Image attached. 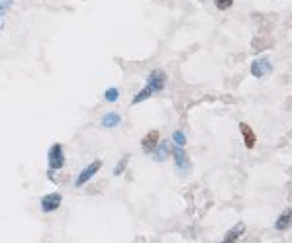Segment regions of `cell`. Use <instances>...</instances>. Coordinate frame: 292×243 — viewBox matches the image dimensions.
<instances>
[{
  "label": "cell",
  "instance_id": "cell-1",
  "mask_svg": "<svg viewBox=\"0 0 292 243\" xmlns=\"http://www.w3.org/2000/svg\"><path fill=\"white\" fill-rule=\"evenodd\" d=\"M47 165H49V173H47L49 179L53 177V173H57V171L63 169V165H65V153H63V145L61 143H53L49 147V151H47Z\"/></svg>",
  "mask_w": 292,
  "mask_h": 243
},
{
  "label": "cell",
  "instance_id": "cell-2",
  "mask_svg": "<svg viewBox=\"0 0 292 243\" xmlns=\"http://www.w3.org/2000/svg\"><path fill=\"white\" fill-rule=\"evenodd\" d=\"M173 159H175V167H177L179 175L187 177L193 165H191V159H189V155L185 151V147H175L173 149Z\"/></svg>",
  "mask_w": 292,
  "mask_h": 243
},
{
  "label": "cell",
  "instance_id": "cell-3",
  "mask_svg": "<svg viewBox=\"0 0 292 243\" xmlns=\"http://www.w3.org/2000/svg\"><path fill=\"white\" fill-rule=\"evenodd\" d=\"M100 169H102V161H100V159L93 161L91 165H87V167H85V169L79 173V177L75 179V186H77V188H81L83 184H87V182L91 181V179L97 175Z\"/></svg>",
  "mask_w": 292,
  "mask_h": 243
},
{
  "label": "cell",
  "instance_id": "cell-4",
  "mask_svg": "<svg viewBox=\"0 0 292 243\" xmlns=\"http://www.w3.org/2000/svg\"><path fill=\"white\" fill-rule=\"evenodd\" d=\"M167 85V75L163 69H153L149 75H147V87L153 92H161Z\"/></svg>",
  "mask_w": 292,
  "mask_h": 243
},
{
  "label": "cell",
  "instance_id": "cell-5",
  "mask_svg": "<svg viewBox=\"0 0 292 243\" xmlns=\"http://www.w3.org/2000/svg\"><path fill=\"white\" fill-rule=\"evenodd\" d=\"M159 143H161V133H159L157 129H151V131L141 139V149H143V153H147V155H153V153L157 151Z\"/></svg>",
  "mask_w": 292,
  "mask_h": 243
},
{
  "label": "cell",
  "instance_id": "cell-6",
  "mask_svg": "<svg viewBox=\"0 0 292 243\" xmlns=\"http://www.w3.org/2000/svg\"><path fill=\"white\" fill-rule=\"evenodd\" d=\"M271 71H273V63H271L269 57H259V59H255L251 63V75H253L255 79L267 77Z\"/></svg>",
  "mask_w": 292,
  "mask_h": 243
},
{
  "label": "cell",
  "instance_id": "cell-7",
  "mask_svg": "<svg viewBox=\"0 0 292 243\" xmlns=\"http://www.w3.org/2000/svg\"><path fill=\"white\" fill-rule=\"evenodd\" d=\"M61 200H63V196L59 194V192H51V194H45L43 198H41V212L43 214H51L55 212L59 206H61Z\"/></svg>",
  "mask_w": 292,
  "mask_h": 243
},
{
  "label": "cell",
  "instance_id": "cell-8",
  "mask_svg": "<svg viewBox=\"0 0 292 243\" xmlns=\"http://www.w3.org/2000/svg\"><path fill=\"white\" fill-rule=\"evenodd\" d=\"M239 131H241V135H243V145H245L247 149H253V147H255V141H257L255 131H253L247 123H239Z\"/></svg>",
  "mask_w": 292,
  "mask_h": 243
},
{
  "label": "cell",
  "instance_id": "cell-9",
  "mask_svg": "<svg viewBox=\"0 0 292 243\" xmlns=\"http://www.w3.org/2000/svg\"><path fill=\"white\" fill-rule=\"evenodd\" d=\"M122 123V116L118 112H106L102 118H100V125L104 129H112V127H118Z\"/></svg>",
  "mask_w": 292,
  "mask_h": 243
},
{
  "label": "cell",
  "instance_id": "cell-10",
  "mask_svg": "<svg viewBox=\"0 0 292 243\" xmlns=\"http://www.w3.org/2000/svg\"><path fill=\"white\" fill-rule=\"evenodd\" d=\"M292 224V210L291 208H287V210H283L281 216L277 218V222H275V230H279V232H285V230H289Z\"/></svg>",
  "mask_w": 292,
  "mask_h": 243
},
{
  "label": "cell",
  "instance_id": "cell-11",
  "mask_svg": "<svg viewBox=\"0 0 292 243\" xmlns=\"http://www.w3.org/2000/svg\"><path fill=\"white\" fill-rule=\"evenodd\" d=\"M243 232H245V224H241V222H239V224H235V226L227 232L226 238H224L220 243H235L239 238H241V236H243Z\"/></svg>",
  "mask_w": 292,
  "mask_h": 243
},
{
  "label": "cell",
  "instance_id": "cell-12",
  "mask_svg": "<svg viewBox=\"0 0 292 243\" xmlns=\"http://www.w3.org/2000/svg\"><path fill=\"white\" fill-rule=\"evenodd\" d=\"M169 155H173V149H171V143L165 139V141L159 143L157 151L153 153V159H155L157 163H163V161H167V159H169Z\"/></svg>",
  "mask_w": 292,
  "mask_h": 243
},
{
  "label": "cell",
  "instance_id": "cell-13",
  "mask_svg": "<svg viewBox=\"0 0 292 243\" xmlns=\"http://www.w3.org/2000/svg\"><path fill=\"white\" fill-rule=\"evenodd\" d=\"M151 94H155V92H153L151 89H149V87H147V85H145V87H143L141 91H139L137 94H135V96H133V100H131V102H133V104H139V102L147 100V98H149Z\"/></svg>",
  "mask_w": 292,
  "mask_h": 243
},
{
  "label": "cell",
  "instance_id": "cell-14",
  "mask_svg": "<svg viewBox=\"0 0 292 243\" xmlns=\"http://www.w3.org/2000/svg\"><path fill=\"white\" fill-rule=\"evenodd\" d=\"M128 163H130V155H124V157H122V159L118 161L116 169H114V177H120V175H124V171H126Z\"/></svg>",
  "mask_w": 292,
  "mask_h": 243
},
{
  "label": "cell",
  "instance_id": "cell-15",
  "mask_svg": "<svg viewBox=\"0 0 292 243\" xmlns=\"http://www.w3.org/2000/svg\"><path fill=\"white\" fill-rule=\"evenodd\" d=\"M118 98H120V89L108 87V89L104 91V100H106V102H116Z\"/></svg>",
  "mask_w": 292,
  "mask_h": 243
},
{
  "label": "cell",
  "instance_id": "cell-16",
  "mask_svg": "<svg viewBox=\"0 0 292 243\" xmlns=\"http://www.w3.org/2000/svg\"><path fill=\"white\" fill-rule=\"evenodd\" d=\"M173 141H175L177 147H185L187 145V137H185L183 131H173Z\"/></svg>",
  "mask_w": 292,
  "mask_h": 243
},
{
  "label": "cell",
  "instance_id": "cell-17",
  "mask_svg": "<svg viewBox=\"0 0 292 243\" xmlns=\"http://www.w3.org/2000/svg\"><path fill=\"white\" fill-rule=\"evenodd\" d=\"M214 4H216L218 10H227V8L233 6V0H214Z\"/></svg>",
  "mask_w": 292,
  "mask_h": 243
},
{
  "label": "cell",
  "instance_id": "cell-18",
  "mask_svg": "<svg viewBox=\"0 0 292 243\" xmlns=\"http://www.w3.org/2000/svg\"><path fill=\"white\" fill-rule=\"evenodd\" d=\"M12 6V0H6V2H2V6H0V14L4 16L6 12H8V8Z\"/></svg>",
  "mask_w": 292,
  "mask_h": 243
}]
</instances>
